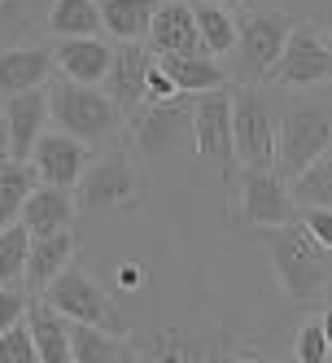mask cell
<instances>
[{
  "instance_id": "38",
  "label": "cell",
  "mask_w": 332,
  "mask_h": 363,
  "mask_svg": "<svg viewBox=\"0 0 332 363\" xmlns=\"http://www.w3.org/2000/svg\"><path fill=\"white\" fill-rule=\"evenodd\" d=\"M210 5H223V9H241L245 0H210Z\"/></svg>"
},
{
  "instance_id": "9",
  "label": "cell",
  "mask_w": 332,
  "mask_h": 363,
  "mask_svg": "<svg viewBox=\"0 0 332 363\" xmlns=\"http://www.w3.org/2000/svg\"><path fill=\"white\" fill-rule=\"evenodd\" d=\"M232 96V153L241 167H271L275 162V106L253 84H241Z\"/></svg>"
},
{
  "instance_id": "26",
  "label": "cell",
  "mask_w": 332,
  "mask_h": 363,
  "mask_svg": "<svg viewBox=\"0 0 332 363\" xmlns=\"http://www.w3.org/2000/svg\"><path fill=\"white\" fill-rule=\"evenodd\" d=\"M44 31L62 35H101V9L96 0H48Z\"/></svg>"
},
{
  "instance_id": "19",
  "label": "cell",
  "mask_w": 332,
  "mask_h": 363,
  "mask_svg": "<svg viewBox=\"0 0 332 363\" xmlns=\"http://www.w3.org/2000/svg\"><path fill=\"white\" fill-rule=\"evenodd\" d=\"M18 223L31 232V237H44V232H62L74 223V197L70 189H53V184H35L27 193L18 211Z\"/></svg>"
},
{
  "instance_id": "25",
  "label": "cell",
  "mask_w": 332,
  "mask_h": 363,
  "mask_svg": "<svg viewBox=\"0 0 332 363\" xmlns=\"http://www.w3.org/2000/svg\"><path fill=\"white\" fill-rule=\"evenodd\" d=\"M48 0H0V48L31 44L44 31Z\"/></svg>"
},
{
  "instance_id": "36",
  "label": "cell",
  "mask_w": 332,
  "mask_h": 363,
  "mask_svg": "<svg viewBox=\"0 0 332 363\" xmlns=\"http://www.w3.org/2000/svg\"><path fill=\"white\" fill-rule=\"evenodd\" d=\"M324 9H328V0H297V13L302 18H319L324 22Z\"/></svg>"
},
{
  "instance_id": "33",
  "label": "cell",
  "mask_w": 332,
  "mask_h": 363,
  "mask_svg": "<svg viewBox=\"0 0 332 363\" xmlns=\"http://www.w3.org/2000/svg\"><path fill=\"white\" fill-rule=\"evenodd\" d=\"M27 289H22L18 280H0V328H9L13 320L27 315Z\"/></svg>"
},
{
  "instance_id": "16",
  "label": "cell",
  "mask_w": 332,
  "mask_h": 363,
  "mask_svg": "<svg viewBox=\"0 0 332 363\" xmlns=\"http://www.w3.org/2000/svg\"><path fill=\"white\" fill-rule=\"evenodd\" d=\"M53 74V53L44 44H9L0 48V96L27 92V88H44Z\"/></svg>"
},
{
  "instance_id": "27",
  "label": "cell",
  "mask_w": 332,
  "mask_h": 363,
  "mask_svg": "<svg viewBox=\"0 0 332 363\" xmlns=\"http://www.w3.org/2000/svg\"><path fill=\"white\" fill-rule=\"evenodd\" d=\"M289 184V197L297 206H332V149L315 153L297 175L285 179Z\"/></svg>"
},
{
  "instance_id": "18",
  "label": "cell",
  "mask_w": 332,
  "mask_h": 363,
  "mask_svg": "<svg viewBox=\"0 0 332 363\" xmlns=\"http://www.w3.org/2000/svg\"><path fill=\"white\" fill-rule=\"evenodd\" d=\"M48 53H53L57 74L74 84H101V74L110 66V44L101 35H62Z\"/></svg>"
},
{
  "instance_id": "21",
  "label": "cell",
  "mask_w": 332,
  "mask_h": 363,
  "mask_svg": "<svg viewBox=\"0 0 332 363\" xmlns=\"http://www.w3.org/2000/svg\"><path fill=\"white\" fill-rule=\"evenodd\" d=\"M22 320H27V328H31L40 363H70V320L66 315H57L44 298H31Z\"/></svg>"
},
{
  "instance_id": "32",
  "label": "cell",
  "mask_w": 332,
  "mask_h": 363,
  "mask_svg": "<svg viewBox=\"0 0 332 363\" xmlns=\"http://www.w3.org/2000/svg\"><path fill=\"white\" fill-rule=\"evenodd\" d=\"M297 223L311 232L319 245L332 250V206H297Z\"/></svg>"
},
{
  "instance_id": "28",
  "label": "cell",
  "mask_w": 332,
  "mask_h": 363,
  "mask_svg": "<svg viewBox=\"0 0 332 363\" xmlns=\"http://www.w3.org/2000/svg\"><path fill=\"white\" fill-rule=\"evenodd\" d=\"M40 184L31 158H0V223H13L27 193Z\"/></svg>"
},
{
  "instance_id": "3",
  "label": "cell",
  "mask_w": 332,
  "mask_h": 363,
  "mask_svg": "<svg viewBox=\"0 0 332 363\" xmlns=\"http://www.w3.org/2000/svg\"><path fill=\"white\" fill-rule=\"evenodd\" d=\"M44 101H48V118H53V127H62V132H70L84 145L110 140L122 127V110L96 84H74V79H66V74H57L53 84H44Z\"/></svg>"
},
{
  "instance_id": "4",
  "label": "cell",
  "mask_w": 332,
  "mask_h": 363,
  "mask_svg": "<svg viewBox=\"0 0 332 363\" xmlns=\"http://www.w3.org/2000/svg\"><path fill=\"white\" fill-rule=\"evenodd\" d=\"M332 149V106L324 96H302L289 101L275 118V171L280 175H297L315 153Z\"/></svg>"
},
{
  "instance_id": "17",
  "label": "cell",
  "mask_w": 332,
  "mask_h": 363,
  "mask_svg": "<svg viewBox=\"0 0 332 363\" xmlns=\"http://www.w3.org/2000/svg\"><path fill=\"white\" fill-rule=\"evenodd\" d=\"M74 258V237L70 228L62 232H44V237H31L27 241V267H22V289H27V298H40L44 284L53 280L66 263Z\"/></svg>"
},
{
  "instance_id": "14",
  "label": "cell",
  "mask_w": 332,
  "mask_h": 363,
  "mask_svg": "<svg viewBox=\"0 0 332 363\" xmlns=\"http://www.w3.org/2000/svg\"><path fill=\"white\" fill-rule=\"evenodd\" d=\"M0 118H5V132H9V158H31V145L40 140V132L48 127L44 88H27V92L5 96Z\"/></svg>"
},
{
  "instance_id": "5",
  "label": "cell",
  "mask_w": 332,
  "mask_h": 363,
  "mask_svg": "<svg viewBox=\"0 0 332 363\" xmlns=\"http://www.w3.org/2000/svg\"><path fill=\"white\" fill-rule=\"evenodd\" d=\"M48 306L66 320H79V324H96V328H110V333H127V320H122V306L114 302V294H105L101 284L74 263H70L44 284L40 294Z\"/></svg>"
},
{
  "instance_id": "1",
  "label": "cell",
  "mask_w": 332,
  "mask_h": 363,
  "mask_svg": "<svg viewBox=\"0 0 332 363\" xmlns=\"http://www.w3.org/2000/svg\"><path fill=\"white\" fill-rule=\"evenodd\" d=\"M258 245L267 250V263H271V272H275L289 302L324 306V298L332 289V250L328 245H319L297 219L258 228Z\"/></svg>"
},
{
  "instance_id": "13",
  "label": "cell",
  "mask_w": 332,
  "mask_h": 363,
  "mask_svg": "<svg viewBox=\"0 0 332 363\" xmlns=\"http://www.w3.org/2000/svg\"><path fill=\"white\" fill-rule=\"evenodd\" d=\"M88 145L74 140L70 132L53 127V132H40V140L31 145V167L40 175V184H53V189H70L79 171L88 167Z\"/></svg>"
},
{
  "instance_id": "10",
  "label": "cell",
  "mask_w": 332,
  "mask_h": 363,
  "mask_svg": "<svg viewBox=\"0 0 332 363\" xmlns=\"http://www.w3.org/2000/svg\"><path fill=\"white\" fill-rule=\"evenodd\" d=\"M236 215L245 228H271L293 223L297 201L289 197V184L275 167H241L236 175Z\"/></svg>"
},
{
  "instance_id": "22",
  "label": "cell",
  "mask_w": 332,
  "mask_h": 363,
  "mask_svg": "<svg viewBox=\"0 0 332 363\" xmlns=\"http://www.w3.org/2000/svg\"><path fill=\"white\" fill-rule=\"evenodd\" d=\"M158 66L166 70V79L180 92H210L227 84V70L210 53H158Z\"/></svg>"
},
{
  "instance_id": "23",
  "label": "cell",
  "mask_w": 332,
  "mask_h": 363,
  "mask_svg": "<svg viewBox=\"0 0 332 363\" xmlns=\"http://www.w3.org/2000/svg\"><path fill=\"white\" fill-rule=\"evenodd\" d=\"M96 9H101V31H110L114 40H144L158 0H96Z\"/></svg>"
},
{
  "instance_id": "6",
  "label": "cell",
  "mask_w": 332,
  "mask_h": 363,
  "mask_svg": "<svg viewBox=\"0 0 332 363\" xmlns=\"http://www.w3.org/2000/svg\"><path fill=\"white\" fill-rule=\"evenodd\" d=\"M232 18H236V40H232L236 79L241 84H263V74L280 57V48H285L293 13H285V9H245L241 5V9H232Z\"/></svg>"
},
{
  "instance_id": "35",
  "label": "cell",
  "mask_w": 332,
  "mask_h": 363,
  "mask_svg": "<svg viewBox=\"0 0 332 363\" xmlns=\"http://www.w3.org/2000/svg\"><path fill=\"white\" fill-rule=\"evenodd\" d=\"M118 284H122L127 294L140 289V284H144V267H140V263H122V267H118Z\"/></svg>"
},
{
  "instance_id": "2",
  "label": "cell",
  "mask_w": 332,
  "mask_h": 363,
  "mask_svg": "<svg viewBox=\"0 0 332 363\" xmlns=\"http://www.w3.org/2000/svg\"><path fill=\"white\" fill-rule=\"evenodd\" d=\"M332 79V40L319 18H293L285 35V48L263 74V84H275L285 92H324Z\"/></svg>"
},
{
  "instance_id": "8",
  "label": "cell",
  "mask_w": 332,
  "mask_h": 363,
  "mask_svg": "<svg viewBox=\"0 0 332 363\" xmlns=\"http://www.w3.org/2000/svg\"><path fill=\"white\" fill-rule=\"evenodd\" d=\"M74 211L84 215H114L122 206H132L136 193H140V175H136V162L127 158L122 149H110L105 158H88V167L74 179Z\"/></svg>"
},
{
  "instance_id": "11",
  "label": "cell",
  "mask_w": 332,
  "mask_h": 363,
  "mask_svg": "<svg viewBox=\"0 0 332 363\" xmlns=\"http://www.w3.org/2000/svg\"><path fill=\"white\" fill-rule=\"evenodd\" d=\"M193 145L223 175L232 171L236 153H232V96H227V84L210 92H193Z\"/></svg>"
},
{
  "instance_id": "20",
  "label": "cell",
  "mask_w": 332,
  "mask_h": 363,
  "mask_svg": "<svg viewBox=\"0 0 332 363\" xmlns=\"http://www.w3.org/2000/svg\"><path fill=\"white\" fill-rule=\"evenodd\" d=\"M127 359H136V346L127 333L70 320V363H127Z\"/></svg>"
},
{
  "instance_id": "37",
  "label": "cell",
  "mask_w": 332,
  "mask_h": 363,
  "mask_svg": "<svg viewBox=\"0 0 332 363\" xmlns=\"http://www.w3.org/2000/svg\"><path fill=\"white\" fill-rule=\"evenodd\" d=\"M0 158H9V132H5V118H0Z\"/></svg>"
},
{
  "instance_id": "34",
  "label": "cell",
  "mask_w": 332,
  "mask_h": 363,
  "mask_svg": "<svg viewBox=\"0 0 332 363\" xmlns=\"http://www.w3.org/2000/svg\"><path fill=\"white\" fill-rule=\"evenodd\" d=\"M171 96H180V88L166 79V70L158 66V57H153V66H149V74H144V96H140V106H153V101H171Z\"/></svg>"
},
{
  "instance_id": "7",
  "label": "cell",
  "mask_w": 332,
  "mask_h": 363,
  "mask_svg": "<svg viewBox=\"0 0 332 363\" xmlns=\"http://www.w3.org/2000/svg\"><path fill=\"white\" fill-rule=\"evenodd\" d=\"M127 118H132L136 153H144L153 162H166L193 145V96L188 92L171 96V101H153V106H136Z\"/></svg>"
},
{
  "instance_id": "24",
  "label": "cell",
  "mask_w": 332,
  "mask_h": 363,
  "mask_svg": "<svg viewBox=\"0 0 332 363\" xmlns=\"http://www.w3.org/2000/svg\"><path fill=\"white\" fill-rule=\"evenodd\" d=\"M188 9H193V27H197L201 48H206L210 57L232 53V40H236V18H232V9L210 5V0H188Z\"/></svg>"
},
{
  "instance_id": "12",
  "label": "cell",
  "mask_w": 332,
  "mask_h": 363,
  "mask_svg": "<svg viewBox=\"0 0 332 363\" xmlns=\"http://www.w3.org/2000/svg\"><path fill=\"white\" fill-rule=\"evenodd\" d=\"M153 48L144 44V40H118L114 48H110V66H105V74H101V92H105L114 106L122 110V118L132 114L136 106H140V96H144V74H149V66H153Z\"/></svg>"
},
{
  "instance_id": "15",
  "label": "cell",
  "mask_w": 332,
  "mask_h": 363,
  "mask_svg": "<svg viewBox=\"0 0 332 363\" xmlns=\"http://www.w3.org/2000/svg\"><path fill=\"white\" fill-rule=\"evenodd\" d=\"M149 48L153 53H206L193 27L188 0H158V9L149 18Z\"/></svg>"
},
{
  "instance_id": "29",
  "label": "cell",
  "mask_w": 332,
  "mask_h": 363,
  "mask_svg": "<svg viewBox=\"0 0 332 363\" xmlns=\"http://www.w3.org/2000/svg\"><path fill=\"white\" fill-rule=\"evenodd\" d=\"M328 354H332V328H328L324 306H315V315L302 320L293 333V359L297 363H324Z\"/></svg>"
},
{
  "instance_id": "30",
  "label": "cell",
  "mask_w": 332,
  "mask_h": 363,
  "mask_svg": "<svg viewBox=\"0 0 332 363\" xmlns=\"http://www.w3.org/2000/svg\"><path fill=\"white\" fill-rule=\"evenodd\" d=\"M27 241L31 232L13 223H0V280H18L22 284V267H27Z\"/></svg>"
},
{
  "instance_id": "31",
  "label": "cell",
  "mask_w": 332,
  "mask_h": 363,
  "mask_svg": "<svg viewBox=\"0 0 332 363\" xmlns=\"http://www.w3.org/2000/svg\"><path fill=\"white\" fill-rule=\"evenodd\" d=\"M0 363H40L27 320H13L9 328H0Z\"/></svg>"
}]
</instances>
